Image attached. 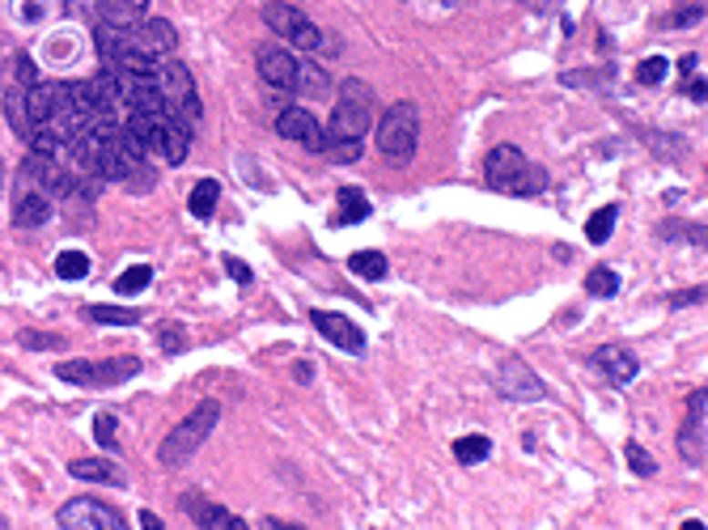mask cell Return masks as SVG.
I'll return each mask as SVG.
<instances>
[{
	"mask_svg": "<svg viewBox=\"0 0 708 530\" xmlns=\"http://www.w3.org/2000/svg\"><path fill=\"white\" fill-rule=\"evenodd\" d=\"M374 111H378V102H374V89L361 81V76H348L340 86V98H335V111H331V124L323 127L327 132V153L331 161H356L361 158V145H365L369 127H374Z\"/></svg>",
	"mask_w": 708,
	"mask_h": 530,
	"instance_id": "obj_1",
	"label": "cell"
},
{
	"mask_svg": "<svg viewBox=\"0 0 708 530\" xmlns=\"http://www.w3.org/2000/svg\"><path fill=\"white\" fill-rule=\"evenodd\" d=\"M484 178H488L492 191H501V196H539V191H548V170L530 161L518 145H497L488 148V158H484Z\"/></svg>",
	"mask_w": 708,
	"mask_h": 530,
	"instance_id": "obj_2",
	"label": "cell"
},
{
	"mask_svg": "<svg viewBox=\"0 0 708 530\" xmlns=\"http://www.w3.org/2000/svg\"><path fill=\"white\" fill-rule=\"evenodd\" d=\"M119 124L136 136V145L145 148L149 161H166V166H183V161H187L191 136L174 124L170 115H161V111H128V115H119Z\"/></svg>",
	"mask_w": 708,
	"mask_h": 530,
	"instance_id": "obj_3",
	"label": "cell"
},
{
	"mask_svg": "<svg viewBox=\"0 0 708 530\" xmlns=\"http://www.w3.org/2000/svg\"><path fill=\"white\" fill-rule=\"evenodd\" d=\"M217 420H221V403H217V399H204L200 407H191V416L179 420V424L166 433V442L158 445V463H161V467H170V471L187 467V463L204 450L208 437H212Z\"/></svg>",
	"mask_w": 708,
	"mask_h": 530,
	"instance_id": "obj_4",
	"label": "cell"
},
{
	"mask_svg": "<svg viewBox=\"0 0 708 530\" xmlns=\"http://www.w3.org/2000/svg\"><path fill=\"white\" fill-rule=\"evenodd\" d=\"M158 89H161V111L170 115L187 136H196L200 124H204V107H200V89H196L191 68L187 64H161Z\"/></svg>",
	"mask_w": 708,
	"mask_h": 530,
	"instance_id": "obj_5",
	"label": "cell"
},
{
	"mask_svg": "<svg viewBox=\"0 0 708 530\" xmlns=\"http://www.w3.org/2000/svg\"><path fill=\"white\" fill-rule=\"evenodd\" d=\"M420 145V107L416 102H395L378 119V153L391 166H407Z\"/></svg>",
	"mask_w": 708,
	"mask_h": 530,
	"instance_id": "obj_6",
	"label": "cell"
},
{
	"mask_svg": "<svg viewBox=\"0 0 708 530\" xmlns=\"http://www.w3.org/2000/svg\"><path fill=\"white\" fill-rule=\"evenodd\" d=\"M140 373V357H107V361H60L56 365V378L73 386H86V391H110V386L128 382Z\"/></svg>",
	"mask_w": 708,
	"mask_h": 530,
	"instance_id": "obj_7",
	"label": "cell"
},
{
	"mask_svg": "<svg viewBox=\"0 0 708 530\" xmlns=\"http://www.w3.org/2000/svg\"><path fill=\"white\" fill-rule=\"evenodd\" d=\"M263 22L276 30V35L284 38V43H293L297 51H323L327 47V38H323V30H318L310 17H305L297 5H284V0H272V5H263Z\"/></svg>",
	"mask_w": 708,
	"mask_h": 530,
	"instance_id": "obj_8",
	"label": "cell"
},
{
	"mask_svg": "<svg viewBox=\"0 0 708 530\" xmlns=\"http://www.w3.org/2000/svg\"><path fill=\"white\" fill-rule=\"evenodd\" d=\"M56 526L60 530H123V514L98 496H73L64 501L60 514H56Z\"/></svg>",
	"mask_w": 708,
	"mask_h": 530,
	"instance_id": "obj_9",
	"label": "cell"
},
{
	"mask_svg": "<svg viewBox=\"0 0 708 530\" xmlns=\"http://www.w3.org/2000/svg\"><path fill=\"white\" fill-rule=\"evenodd\" d=\"M51 212H56V196L22 170L17 187H13V225L17 229H38V225L51 221Z\"/></svg>",
	"mask_w": 708,
	"mask_h": 530,
	"instance_id": "obj_10",
	"label": "cell"
},
{
	"mask_svg": "<svg viewBox=\"0 0 708 530\" xmlns=\"http://www.w3.org/2000/svg\"><path fill=\"white\" fill-rule=\"evenodd\" d=\"M497 391L513 403H539V399H548V386L539 378L522 357H505L501 370H497Z\"/></svg>",
	"mask_w": 708,
	"mask_h": 530,
	"instance_id": "obj_11",
	"label": "cell"
},
{
	"mask_svg": "<svg viewBox=\"0 0 708 530\" xmlns=\"http://www.w3.org/2000/svg\"><path fill=\"white\" fill-rule=\"evenodd\" d=\"M704 412H708V391H692L687 395V416H683V433H679V454L687 467L704 463Z\"/></svg>",
	"mask_w": 708,
	"mask_h": 530,
	"instance_id": "obj_12",
	"label": "cell"
},
{
	"mask_svg": "<svg viewBox=\"0 0 708 530\" xmlns=\"http://www.w3.org/2000/svg\"><path fill=\"white\" fill-rule=\"evenodd\" d=\"M310 322H314L318 335H327L331 344L348 352V357H361L365 352V331L356 327L348 314H335V310H310Z\"/></svg>",
	"mask_w": 708,
	"mask_h": 530,
	"instance_id": "obj_13",
	"label": "cell"
},
{
	"mask_svg": "<svg viewBox=\"0 0 708 530\" xmlns=\"http://www.w3.org/2000/svg\"><path fill=\"white\" fill-rule=\"evenodd\" d=\"M276 132H281L284 140H293V145L310 148V153H323V145H327L323 124H318L310 111H302V107H284V111L276 115Z\"/></svg>",
	"mask_w": 708,
	"mask_h": 530,
	"instance_id": "obj_14",
	"label": "cell"
},
{
	"mask_svg": "<svg viewBox=\"0 0 708 530\" xmlns=\"http://www.w3.org/2000/svg\"><path fill=\"white\" fill-rule=\"evenodd\" d=\"M263 86L272 89H297V56L289 47H263L255 60Z\"/></svg>",
	"mask_w": 708,
	"mask_h": 530,
	"instance_id": "obj_15",
	"label": "cell"
},
{
	"mask_svg": "<svg viewBox=\"0 0 708 530\" xmlns=\"http://www.w3.org/2000/svg\"><path fill=\"white\" fill-rule=\"evenodd\" d=\"M590 365L607 373V382H615V386H628L636 373H641V361L620 344H602L599 352H590Z\"/></svg>",
	"mask_w": 708,
	"mask_h": 530,
	"instance_id": "obj_16",
	"label": "cell"
},
{
	"mask_svg": "<svg viewBox=\"0 0 708 530\" xmlns=\"http://www.w3.org/2000/svg\"><path fill=\"white\" fill-rule=\"evenodd\" d=\"M179 505H183V514H191V522H196L200 530H246L251 526V522L230 514V509L208 505L204 496H179Z\"/></svg>",
	"mask_w": 708,
	"mask_h": 530,
	"instance_id": "obj_17",
	"label": "cell"
},
{
	"mask_svg": "<svg viewBox=\"0 0 708 530\" xmlns=\"http://www.w3.org/2000/svg\"><path fill=\"white\" fill-rule=\"evenodd\" d=\"M149 5L153 0H98V22L110 30H128L140 17H149Z\"/></svg>",
	"mask_w": 708,
	"mask_h": 530,
	"instance_id": "obj_18",
	"label": "cell"
},
{
	"mask_svg": "<svg viewBox=\"0 0 708 530\" xmlns=\"http://www.w3.org/2000/svg\"><path fill=\"white\" fill-rule=\"evenodd\" d=\"M73 471V480H89V484H110V488H123L128 475H123L119 463H110V458H73L68 463Z\"/></svg>",
	"mask_w": 708,
	"mask_h": 530,
	"instance_id": "obj_19",
	"label": "cell"
},
{
	"mask_svg": "<svg viewBox=\"0 0 708 530\" xmlns=\"http://www.w3.org/2000/svg\"><path fill=\"white\" fill-rule=\"evenodd\" d=\"M217 199H221V183H217V178H200V183L191 187V196H187V212H191L196 221H208L212 209H217Z\"/></svg>",
	"mask_w": 708,
	"mask_h": 530,
	"instance_id": "obj_20",
	"label": "cell"
},
{
	"mask_svg": "<svg viewBox=\"0 0 708 530\" xmlns=\"http://www.w3.org/2000/svg\"><path fill=\"white\" fill-rule=\"evenodd\" d=\"M5 119H9L13 136H30V119H26V86H17L13 81L9 89H5Z\"/></svg>",
	"mask_w": 708,
	"mask_h": 530,
	"instance_id": "obj_21",
	"label": "cell"
},
{
	"mask_svg": "<svg viewBox=\"0 0 708 530\" xmlns=\"http://www.w3.org/2000/svg\"><path fill=\"white\" fill-rule=\"evenodd\" d=\"M369 199L356 191V187H340V217H335V225H361L369 221Z\"/></svg>",
	"mask_w": 708,
	"mask_h": 530,
	"instance_id": "obj_22",
	"label": "cell"
},
{
	"mask_svg": "<svg viewBox=\"0 0 708 530\" xmlns=\"http://www.w3.org/2000/svg\"><path fill=\"white\" fill-rule=\"evenodd\" d=\"M348 271H353V276H361V280H386L391 263H386V255H382V250H356L353 260H348Z\"/></svg>",
	"mask_w": 708,
	"mask_h": 530,
	"instance_id": "obj_23",
	"label": "cell"
},
{
	"mask_svg": "<svg viewBox=\"0 0 708 530\" xmlns=\"http://www.w3.org/2000/svg\"><path fill=\"white\" fill-rule=\"evenodd\" d=\"M81 314L89 322H98V327H136L140 322V310H128V306H86Z\"/></svg>",
	"mask_w": 708,
	"mask_h": 530,
	"instance_id": "obj_24",
	"label": "cell"
},
{
	"mask_svg": "<svg viewBox=\"0 0 708 530\" xmlns=\"http://www.w3.org/2000/svg\"><path fill=\"white\" fill-rule=\"evenodd\" d=\"M488 454H492V442L484 437V433H467V437H458V442H454V458H458L463 467L488 463Z\"/></svg>",
	"mask_w": 708,
	"mask_h": 530,
	"instance_id": "obj_25",
	"label": "cell"
},
{
	"mask_svg": "<svg viewBox=\"0 0 708 530\" xmlns=\"http://www.w3.org/2000/svg\"><path fill=\"white\" fill-rule=\"evenodd\" d=\"M149 280H153V268H149V263L123 268L119 276H115V293H119V297H136V293H145V289H149Z\"/></svg>",
	"mask_w": 708,
	"mask_h": 530,
	"instance_id": "obj_26",
	"label": "cell"
},
{
	"mask_svg": "<svg viewBox=\"0 0 708 530\" xmlns=\"http://www.w3.org/2000/svg\"><path fill=\"white\" fill-rule=\"evenodd\" d=\"M86 276H89L86 250H60L56 255V280H86Z\"/></svg>",
	"mask_w": 708,
	"mask_h": 530,
	"instance_id": "obj_27",
	"label": "cell"
},
{
	"mask_svg": "<svg viewBox=\"0 0 708 530\" xmlns=\"http://www.w3.org/2000/svg\"><path fill=\"white\" fill-rule=\"evenodd\" d=\"M615 217H620V209H615V204H602L599 212H594V217H590L586 221V238L590 242H594V247H599V242H607L611 238V229H615Z\"/></svg>",
	"mask_w": 708,
	"mask_h": 530,
	"instance_id": "obj_28",
	"label": "cell"
},
{
	"mask_svg": "<svg viewBox=\"0 0 708 530\" xmlns=\"http://www.w3.org/2000/svg\"><path fill=\"white\" fill-rule=\"evenodd\" d=\"M158 348L166 352V357H179V352L187 348V331H183V322H174V319L158 322Z\"/></svg>",
	"mask_w": 708,
	"mask_h": 530,
	"instance_id": "obj_29",
	"label": "cell"
},
{
	"mask_svg": "<svg viewBox=\"0 0 708 530\" xmlns=\"http://www.w3.org/2000/svg\"><path fill=\"white\" fill-rule=\"evenodd\" d=\"M586 293L590 297H615L620 293V276H615V268H590Z\"/></svg>",
	"mask_w": 708,
	"mask_h": 530,
	"instance_id": "obj_30",
	"label": "cell"
},
{
	"mask_svg": "<svg viewBox=\"0 0 708 530\" xmlns=\"http://www.w3.org/2000/svg\"><path fill=\"white\" fill-rule=\"evenodd\" d=\"M671 76V60L666 56H645V60L636 64V81L641 86H662Z\"/></svg>",
	"mask_w": 708,
	"mask_h": 530,
	"instance_id": "obj_31",
	"label": "cell"
},
{
	"mask_svg": "<svg viewBox=\"0 0 708 530\" xmlns=\"http://www.w3.org/2000/svg\"><path fill=\"white\" fill-rule=\"evenodd\" d=\"M700 22H704V0H687V5H679L674 13L662 17L666 30H679V25H700Z\"/></svg>",
	"mask_w": 708,
	"mask_h": 530,
	"instance_id": "obj_32",
	"label": "cell"
},
{
	"mask_svg": "<svg viewBox=\"0 0 708 530\" xmlns=\"http://www.w3.org/2000/svg\"><path fill=\"white\" fill-rule=\"evenodd\" d=\"M623 458H628V467H632L636 475H641V480H649V475H658V463L649 458V450H645L641 442H628V445H623Z\"/></svg>",
	"mask_w": 708,
	"mask_h": 530,
	"instance_id": "obj_33",
	"label": "cell"
},
{
	"mask_svg": "<svg viewBox=\"0 0 708 530\" xmlns=\"http://www.w3.org/2000/svg\"><path fill=\"white\" fill-rule=\"evenodd\" d=\"M17 344L30 348V352H47V348H64V335H47V331H22Z\"/></svg>",
	"mask_w": 708,
	"mask_h": 530,
	"instance_id": "obj_34",
	"label": "cell"
},
{
	"mask_svg": "<svg viewBox=\"0 0 708 530\" xmlns=\"http://www.w3.org/2000/svg\"><path fill=\"white\" fill-rule=\"evenodd\" d=\"M115 424H119V412H98V420H94V437L102 450H115Z\"/></svg>",
	"mask_w": 708,
	"mask_h": 530,
	"instance_id": "obj_35",
	"label": "cell"
},
{
	"mask_svg": "<svg viewBox=\"0 0 708 530\" xmlns=\"http://www.w3.org/2000/svg\"><path fill=\"white\" fill-rule=\"evenodd\" d=\"M671 306L683 310V306H704V284H696V289H683V293H671Z\"/></svg>",
	"mask_w": 708,
	"mask_h": 530,
	"instance_id": "obj_36",
	"label": "cell"
},
{
	"mask_svg": "<svg viewBox=\"0 0 708 530\" xmlns=\"http://www.w3.org/2000/svg\"><path fill=\"white\" fill-rule=\"evenodd\" d=\"M225 271H230L233 280L242 284V289H246V284H251V280H255V271L246 268V263H242V260H233V255H225Z\"/></svg>",
	"mask_w": 708,
	"mask_h": 530,
	"instance_id": "obj_37",
	"label": "cell"
},
{
	"mask_svg": "<svg viewBox=\"0 0 708 530\" xmlns=\"http://www.w3.org/2000/svg\"><path fill=\"white\" fill-rule=\"evenodd\" d=\"M17 17L38 22V17H43V0H17Z\"/></svg>",
	"mask_w": 708,
	"mask_h": 530,
	"instance_id": "obj_38",
	"label": "cell"
},
{
	"mask_svg": "<svg viewBox=\"0 0 708 530\" xmlns=\"http://www.w3.org/2000/svg\"><path fill=\"white\" fill-rule=\"evenodd\" d=\"M687 98H692V102H700V107H704V98H708V86H704V76H692V81H687Z\"/></svg>",
	"mask_w": 708,
	"mask_h": 530,
	"instance_id": "obj_39",
	"label": "cell"
},
{
	"mask_svg": "<svg viewBox=\"0 0 708 530\" xmlns=\"http://www.w3.org/2000/svg\"><path fill=\"white\" fill-rule=\"evenodd\" d=\"M136 518H140V526H145V530H161V518H158V514H149V509H140Z\"/></svg>",
	"mask_w": 708,
	"mask_h": 530,
	"instance_id": "obj_40",
	"label": "cell"
},
{
	"mask_svg": "<svg viewBox=\"0 0 708 530\" xmlns=\"http://www.w3.org/2000/svg\"><path fill=\"white\" fill-rule=\"evenodd\" d=\"M0 191H5V158H0Z\"/></svg>",
	"mask_w": 708,
	"mask_h": 530,
	"instance_id": "obj_41",
	"label": "cell"
},
{
	"mask_svg": "<svg viewBox=\"0 0 708 530\" xmlns=\"http://www.w3.org/2000/svg\"><path fill=\"white\" fill-rule=\"evenodd\" d=\"M5 526H9V522H5V518H0V530H5Z\"/></svg>",
	"mask_w": 708,
	"mask_h": 530,
	"instance_id": "obj_42",
	"label": "cell"
},
{
	"mask_svg": "<svg viewBox=\"0 0 708 530\" xmlns=\"http://www.w3.org/2000/svg\"><path fill=\"white\" fill-rule=\"evenodd\" d=\"M68 5H77V0H68Z\"/></svg>",
	"mask_w": 708,
	"mask_h": 530,
	"instance_id": "obj_43",
	"label": "cell"
}]
</instances>
